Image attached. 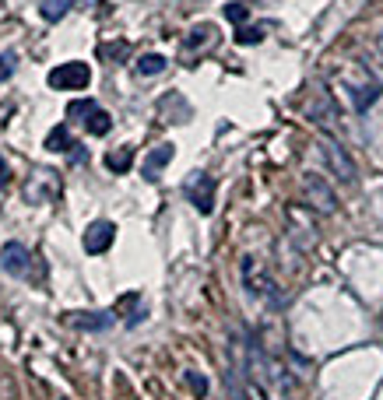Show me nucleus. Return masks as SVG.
I'll return each instance as SVG.
<instances>
[{"instance_id": "obj_7", "label": "nucleus", "mask_w": 383, "mask_h": 400, "mask_svg": "<svg viewBox=\"0 0 383 400\" xmlns=\"http://www.w3.org/2000/svg\"><path fill=\"white\" fill-rule=\"evenodd\" d=\"M173 162V144H159L144 155V180H159V172Z\"/></svg>"}, {"instance_id": "obj_17", "label": "nucleus", "mask_w": 383, "mask_h": 400, "mask_svg": "<svg viewBox=\"0 0 383 400\" xmlns=\"http://www.w3.org/2000/svg\"><path fill=\"white\" fill-rule=\"evenodd\" d=\"M261 39H264V28H239V35H236V42H243V46H253Z\"/></svg>"}, {"instance_id": "obj_2", "label": "nucleus", "mask_w": 383, "mask_h": 400, "mask_svg": "<svg viewBox=\"0 0 383 400\" xmlns=\"http://www.w3.org/2000/svg\"><path fill=\"white\" fill-rule=\"evenodd\" d=\"M320 151H324V158H327V165H331V172L341 180V183H355V162L348 158V151L331 137V134H324L320 137Z\"/></svg>"}, {"instance_id": "obj_11", "label": "nucleus", "mask_w": 383, "mask_h": 400, "mask_svg": "<svg viewBox=\"0 0 383 400\" xmlns=\"http://www.w3.org/2000/svg\"><path fill=\"white\" fill-rule=\"evenodd\" d=\"M130 162H134V148H120V151H109V155H105L109 172H127Z\"/></svg>"}, {"instance_id": "obj_18", "label": "nucleus", "mask_w": 383, "mask_h": 400, "mask_svg": "<svg viewBox=\"0 0 383 400\" xmlns=\"http://www.w3.org/2000/svg\"><path fill=\"white\" fill-rule=\"evenodd\" d=\"M225 18L236 21V25H243V21H246V7H243V4H225Z\"/></svg>"}, {"instance_id": "obj_9", "label": "nucleus", "mask_w": 383, "mask_h": 400, "mask_svg": "<svg viewBox=\"0 0 383 400\" xmlns=\"http://www.w3.org/2000/svg\"><path fill=\"white\" fill-rule=\"evenodd\" d=\"M85 127H88V134H96V137H102V134H109V127H113V119H109V112L105 109H92L88 116H85Z\"/></svg>"}, {"instance_id": "obj_3", "label": "nucleus", "mask_w": 383, "mask_h": 400, "mask_svg": "<svg viewBox=\"0 0 383 400\" xmlns=\"http://www.w3.org/2000/svg\"><path fill=\"white\" fill-rule=\"evenodd\" d=\"M302 194H306V204L316 207L320 214H334V211H338V197H334V190H331L320 176H306Z\"/></svg>"}, {"instance_id": "obj_23", "label": "nucleus", "mask_w": 383, "mask_h": 400, "mask_svg": "<svg viewBox=\"0 0 383 400\" xmlns=\"http://www.w3.org/2000/svg\"><path fill=\"white\" fill-rule=\"evenodd\" d=\"M380 53H383V35H380Z\"/></svg>"}, {"instance_id": "obj_14", "label": "nucleus", "mask_w": 383, "mask_h": 400, "mask_svg": "<svg viewBox=\"0 0 383 400\" xmlns=\"http://www.w3.org/2000/svg\"><path fill=\"white\" fill-rule=\"evenodd\" d=\"M331 116H334V105H331V99H327V92H320V95H316V105H309V119L331 123Z\"/></svg>"}, {"instance_id": "obj_13", "label": "nucleus", "mask_w": 383, "mask_h": 400, "mask_svg": "<svg viewBox=\"0 0 383 400\" xmlns=\"http://www.w3.org/2000/svg\"><path fill=\"white\" fill-rule=\"evenodd\" d=\"M383 88L377 85V81H370V85H359V88H352V95H355V109L362 112V109H370V102L380 95Z\"/></svg>"}, {"instance_id": "obj_20", "label": "nucleus", "mask_w": 383, "mask_h": 400, "mask_svg": "<svg viewBox=\"0 0 383 400\" xmlns=\"http://www.w3.org/2000/svg\"><path fill=\"white\" fill-rule=\"evenodd\" d=\"M187 383H190V390L197 394V397H204V394H207V380H204V376H197V372H187Z\"/></svg>"}, {"instance_id": "obj_15", "label": "nucleus", "mask_w": 383, "mask_h": 400, "mask_svg": "<svg viewBox=\"0 0 383 400\" xmlns=\"http://www.w3.org/2000/svg\"><path fill=\"white\" fill-rule=\"evenodd\" d=\"M204 42H215V28L211 25H193L190 35H187V49H197Z\"/></svg>"}, {"instance_id": "obj_16", "label": "nucleus", "mask_w": 383, "mask_h": 400, "mask_svg": "<svg viewBox=\"0 0 383 400\" xmlns=\"http://www.w3.org/2000/svg\"><path fill=\"white\" fill-rule=\"evenodd\" d=\"M46 148H50V151H71L74 144H71L67 130H64V127H57V130H50V137H46Z\"/></svg>"}, {"instance_id": "obj_5", "label": "nucleus", "mask_w": 383, "mask_h": 400, "mask_svg": "<svg viewBox=\"0 0 383 400\" xmlns=\"http://www.w3.org/2000/svg\"><path fill=\"white\" fill-rule=\"evenodd\" d=\"M0 267H4L7 274H14V278H25V274H32V253H28L21 242H4V249H0Z\"/></svg>"}, {"instance_id": "obj_12", "label": "nucleus", "mask_w": 383, "mask_h": 400, "mask_svg": "<svg viewBox=\"0 0 383 400\" xmlns=\"http://www.w3.org/2000/svg\"><path fill=\"white\" fill-rule=\"evenodd\" d=\"M162 71H166V57H159V53H144V57L137 60V74H144V78L162 74Z\"/></svg>"}, {"instance_id": "obj_8", "label": "nucleus", "mask_w": 383, "mask_h": 400, "mask_svg": "<svg viewBox=\"0 0 383 400\" xmlns=\"http://www.w3.org/2000/svg\"><path fill=\"white\" fill-rule=\"evenodd\" d=\"M67 323L78 327V330H105L113 323V316L109 312H71Z\"/></svg>"}, {"instance_id": "obj_4", "label": "nucleus", "mask_w": 383, "mask_h": 400, "mask_svg": "<svg viewBox=\"0 0 383 400\" xmlns=\"http://www.w3.org/2000/svg\"><path fill=\"white\" fill-rule=\"evenodd\" d=\"M187 200L200 214H211L215 211V180L207 172H197L190 183H187Z\"/></svg>"}, {"instance_id": "obj_21", "label": "nucleus", "mask_w": 383, "mask_h": 400, "mask_svg": "<svg viewBox=\"0 0 383 400\" xmlns=\"http://www.w3.org/2000/svg\"><path fill=\"white\" fill-rule=\"evenodd\" d=\"M14 74V57L7 53V57H0V81H7Z\"/></svg>"}, {"instance_id": "obj_6", "label": "nucleus", "mask_w": 383, "mask_h": 400, "mask_svg": "<svg viewBox=\"0 0 383 400\" xmlns=\"http://www.w3.org/2000/svg\"><path fill=\"white\" fill-rule=\"evenodd\" d=\"M113 239H116V225H113V221H92L88 232H85V253H88V257L105 253V249L113 246Z\"/></svg>"}, {"instance_id": "obj_10", "label": "nucleus", "mask_w": 383, "mask_h": 400, "mask_svg": "<svg viewBox=\"0 0 383 400\" xmlns=\"http://www.w3.org/2000/svg\"><path fill=\"white\" fill-rule=\"evenodd\" d=\"M71 7H74V0H39V11L46 21H60Z\"/></svg>"}, {"instance_id": "obj_19", "label": "nucleus", "mask_w": 383, "mask_h": 400, "mask_svg": "<svg viewBox=\"0 0 383 400\" xmlns=\"http://www.w3.org/2000/svg\"><path fill=\"white\" fill-rule=\"evenodd\" d=\"M92 109H96V102H74V105L67 109V116H74V119H85Z\"/></svg>"}, {"instance_id": "obj_22", "label": "nucleus", "mask_w": 383, "mask_h": 400, "mask_svg": "<svg viewBox=\"0 0 383 400\" xmlns=\"http://www.w3.org/2000/svg\"><path fill=\"white\" fill-rule=\"evenodd\" d=\"M7 180H11V176H7V165L0 162V194H4V187H7Z\"/></svg>"}, {"instance_id": "obj_1", "label": "nucleus", "mask_w": 383, "mask_h": 400, "mask_svg": "<svg viewBox=\"0 0 383 400\" xmlns=\"http://www.w3.org/2000/svg\"><path fill=\"white\" fill-rule=\"evenodd\" d=\"M92 85V67L85 60H67L50 71V88L57 92H85Z\"/></svg>"}]
</instances>
